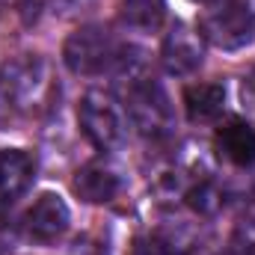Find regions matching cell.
Segmentation results:
<instances>
[{"instance_id": "8fae6325", "label": "cell", "mask_w": 255, "mask_h": 255, "mask_svg": "<svg viewBox=\"0 0 255 255\" xmlns=\"http://www.w3.org/2000/svg\"><path fill=\"white\" fill-rule=\"evenodd\" d=\"M226 107V86L223 83H196L187 86L184 92V110H187V119L190 122H214L220 119Z\"/></svg>"}, {"instance_id": "e0dca14e", "label": "cell", "mask_w": 255, "mask_h": 255, "mask_svg": "<svg viewBox=\"0 0 255 255\" xmlns=\"http://www.w3.org/2000/svg\"><path fill=\"white\" fill-rule=\"evenodd\" d=\"M241 101H244L247 110L255 113V68L244 77V83H241Z\"/></svg>"}, {"instance_id": "6da1fadb", "label": "cell", "mask_w": 255, "mask_h": 255, "mask_svg": "<svg viewBox=\"0 0 255 255\" xmlns=\"http://www.w3.org/2000/svg\"><path fill=\"white\" fill-rule=\"evenodd\" d=\"M57 83L39 54H21L0 65V104L9 113H42L51 107Z\"/></svg>"}, {"instance_id": "3957f363", "label": "cell", "mask_w": 255, "mask_h": 255, "mask_svg": "<svg viewBox=\"0 0 255 255\" xmlns=\"http://www.w3.org/2000/svg\"><path fill=\"white\" fill-rule=\"evenodd\" d=\"M122 48L125 45L116 42L107 27L86 24V27L74 30L65 39L63 63L71 74H80V77L113 74V68L119 63V57H122Z\"/></svg>"}, {"instance_id": "4fadbf2b", "label": "cell", "mask_w": 255, "mask_h": 255, "mask_svg": "<svg viewBox=\"0 0 255 255\" xmlns=\"http://www.w3.org/2000/svg\"><path fill=\"white\" fill-rule=\"evenodd\" d=\"M184 202L193 214L199 217H214L223 208V190L211 181V178H199L184 190Z\"/></svg>"}, {"instance_id": "2e32d148", "label": "cell", "mask_w": 255, "mask_h": 255, "mask_svg": "<svg viewBox=\"0 0 255 255\" xmlns=\"http://www.w3.org/2000/svg\"><path fill=\"white\" fill-rule=\"evenodd\" d=\"M0 6L12 9L24 24H30V21H36L39 12L45 9V0H0Z\"/></svg>"}, {"instance_id": "5b68a950", "label": "cell", "mask_w": 255, "mask_h": 255, "mask_svg": "<svg viewBox=\"0 0 255 255\" xmlns=\"http://www.w3.org/2000/svg\"><path fill=\"white\" fill-rule=\"evenodd\" d=\"M125 113L133 122V128L148 136V139H163L172 133L175 128V110L172 101L166 95V89L160 86V80H154L151 74L128 83L125 89Z\"/></svg>"}, {"instance_id": "5bb4252c", "label": "cell", "mask_w": 255, "mask_h": 255, "mask_svg": "<svg viewBox=\"0 0 255 255\" xmlns=\"http://www.w3.org/2000/svg\"><path fill=\"white\" fill-rule=\"evenodd\" d=\"M184 244L169 235V232H151V235H139L130 247V255H184Z\"/></svg>"}, {"instance_id": "9a60e30c", "label": "cell", "mask_w": 255, "mask_h": 255, "mask_svg": "<svg viewBox=\"0 0 255 255\" xmlns=\"http://www.w3.org/2000/svg\"><path fill=\"white\" fill-rule=\"evenodd\" d=\"M229 255H255V217H247L235 226L229 238Z\"/></svg>"}, {"instance_id": "9c48e42d", "label": "cell", "mask_w": 255, "mask_h": 255, "mask_svg": "<svg viewBox=\"0 0 255 255\" xmlns=\"http://www.w3.org/2000/svg\"><path fill=\"white\" fill-rule=\"evenodd\" d=\"M36 178V160L24 148H3L0 151V202L9 205L30 190Z\"/></svg>"}, {"instance_id": "30bf717a", "label": "cell", "mask_w": 255, "mask_h": 255, "mask_svg": "<svg viewBox=\"0 0 255 255\" xmlns=\"http://www.w3.org/2000/svg\"><path fill=\"white\" fill-rule=\"evenodd\" d=\"M217 151L232 166L247 169L255 163V128L247 119H229L217 130Z\"/></svg>"}, {"instance_id": "277c9868", "label": "cell", "mask_w": 255, "mask_h": 255, "mask_svg": "<svg viewBox=\"0 0 255 255\" xmlns=\"http://www.w3.org/2000/svg\"><path fill=\"white\" fill-rule=\"evenodd\" d=\"M77 125L83 130V136L89 139V145L98 148V151H116V148L125 145L128 116L122 110V104L104 89H89L80 98Z\"/></svg>"}, {"instance_id": "7c38bea8", "label": "cell", "mask_w": 255, "mask_h": 255, "mask_svg": "<svg viewBox=\"0 0 255 255\" xmlns=\"http://www.w3.org/2000/svg\"><path fill=\"white\" fill-rule=\"evenodd\" d=\"M119 15L133 30H157L166 18V0H119Z\"/></svg>"}, {"instance_id": "8992f818", "label": "cell", "mask_w": 255, "mask_h": 255, "mask_svg": "<svg viewBox=\"0 0 255 255\" xmlns=\"http://www.w3.org/2000/svg\"><path fill=\"white\" fill-rule=\"evenodd\" d=\"M202 60H205V39L199 36V30L175 21L160 45V63L166 68V74L187 77L202 65Z\"/></svg>"}, {"instance_id": "52a82bcc", "label": "cell", "mask_w": 255, "mask_h": 255, "mask_svg": "<svg viewBox=\"0 0 255 255\" xmlns=\"http://www.w3.org/2000/svg\"><path fill=\"white\" fill-rule=\"evenodd\" d=\"M71 223V211L60 193H42L24 214V232L36 244H54Z\"/></svg>"}, {"instance_id": "ba28073f", "label": "cell", "mask_w": 255, "mask_h": 255, "mask_svg": "<svg viewBox=\"0 0 255 255\" xmlns=\"http://www.w3.org/2000/svg\"><path fill=\"white\" fill-rule=\"evenodd\" d=\"M125 187V178L116 166H110L107 160H92L86 166L77 169L74 175V193L89 202V205H107L113 202Z\"/></svg>"}, {"instance_id": "7a4b0ae2", "label": "cell", "mask_w": 255, "mask_h": 255, "mask_svg": "<svg viewBox=\"0 0 255 255\" xmlns=\"http://www.w3.org/2000/svg\"><path fill=\"white\" fill-rule=\"evenodd\" d=\"M196 30L220 51H241L255 39V9L250 0H211Z\"/></svg>"}, {"instance_id": "ac0fdd59", "label": "cell", "mask_w": 255, "mask_h": 255, "mask_svg": "<svg viewBox=\"0 0 255 255\" xmlns=\"http://www.w3.org/2000/svg\"><path fill=\"white\" fill-rule=\"evenodd\" d=\"M193 3H211V0H193Z\"/></svg>"}]
</instances>
